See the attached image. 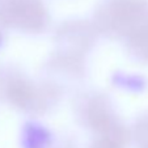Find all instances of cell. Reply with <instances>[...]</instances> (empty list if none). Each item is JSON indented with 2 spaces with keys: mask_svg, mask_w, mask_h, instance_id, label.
I'll return each instance as SVG.
<instances>
[{
  "mask_svg": "<svg viewBox=\"0 0 148 148\" xmlns=\"http://www.w3.org/2000/svg\"><path fill=\"white\" fill-rule=\"evenodd\" d=\"M8 85L4 88V93L11 103L29 113H45L55 102L58 96L55 87L49 84L37 85L36 83L24 77L12 75L8 79Z\"/></svg>",
  "mask_w": 148,
  "mask_h": 148,
  "instance_id": "7a4b0ae2",
  "label": "cell"
},
{
  "mask_svg": "<svg viewBox=\"0 0 148 148\" xmlns=\"http://www.w3.org/2000/svg\"><path fill=\"white\" fill-rule=\"evenodd\" d=\"M127 41L129 50L140 60L148 62V23L140 29H138Z\"/></svg>",
  "mask_w": 148,
  "mask_h": 148,
  "instance_id": "277c9868",
  "label": "cell"
},
{
  "mask_svg": "<svg viewBox=\"0 0 148 148\" xmlns=\"http://www.w3.org/2000/svg\"><path fill=\"white\" fill-rule=\"evenodd\" d=\"M100 30L126 39L148 23V0H109L96 14Z\"/></svg>",
  "mask_w": 148,
  "mask_h": 148,
  "instance_id": "6da1fadb",
  "label": "cell"
},
{
  "mask_svg": "<svg viewBox=\"0 0 148 148\" xmlns=\"http://www.w3.org/2000/svg\"><path fill=\"white\" fill-rule=\"evenodd\" d=\"M47 23L49 14L41 0H0V25L38 33Z\"/></svg>",
  "mask_w": 148,
  "mask_h": 148,
  "instance_id": "3957f363",
  "label": "cell"
},
{
  "mask_svg": "<svg viewBox=\"0 0 148 148\" xmlns=\"http://www.w3.org/2000/svg\"><path fill=\"white\" fill-rule=\"evenodd\" d=\"M138 126V134L136 138L139 140L142 148H148V117H145L144 119H142V122Z\"/></svg>",
  "mask_w": 148,
  "mask_h": 148,
  "instance_id": "5b68a950",
  "label": "cell"
},
{
  "mask_svg": "<svg viewBox=\"0 0 148 148\" xmlns=\"http://www.w3.org/2000/svg\"><path fill=\"white\" fill-rule=\"evenodd\" d=\"M93 148H113V147H110V145H108V144H105V143H102V142H100V140H98V142L95 144V147H93Z\"/></svg>",
  "mask_w": 148,
  "mask_h": 148,
  "instance_id": "8992f818",
  "label": "cell"
}]
</instances>
